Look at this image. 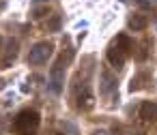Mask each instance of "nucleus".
<instances>
[{
  "instance_id": "14",
  "label": "nucleus",
  "mask_w": 157,
  "mask_h": 135,
  "mask_svg": "<svg viewBox=\"0 0 157 135\" xmlns=\"http://www.w3.org/2000/svg\"><path fill=\"white\" fill-rule=\"evenodd\" d=\"M2 88H5V82H2V79H0V90H2Z\"/></svg>"
},
{
  "instance_id": "7",
  "label": "nucleus",
  "mask_w": 157,
  "mask_h": 135,
  "mask_svg": "<svg viewBox=\"0 0 157 135\" xmlns=\"http://www.w3.org/2000/svg\"><path fill=\"white\" fill-rule=\"evenodd\" d=\"M127 24H129V28H131V30H136V32H138V30H144V28L148 26V20H146V15H142V13H133V15L129 17V22H127Z\"/></svg>"
},
{
  "instance_id": "8",
  "label": "nucleus",
  "mask_w": 157,
  "mask_h": 135,
  "mask_svg": "<svg viewBox=\"0 0 157 135\" xmlns=\"http://www.w3.org/2000/svg\"><path fill=\"white\" fill-rule=\"evenodd\" d=\"M17 49H20V43L17 39H7V47H5V64H9L15 56H17Z\"/></svg>"
},
{
  "instance_id": "10",
  "label": "nucleus",
  "mask_w": 157,
  "mask_h": 135,
  "mask_svg": "<svg viewBox=\"0 0 157 135\" xmlns=\"http://www.w3.org/2000/svg\"><path fill=\"white\" fill-rule=\"evenodd\" d=\"M116 135H138V131L131 126H121V129H116Z\"/></svg>"
},
{
  "instance_id": "4",
  "label": "nucleus",
  "mask_w": 157,
  "mask_h": 135,
  "mask_svg": "<svg viewBox=\"0 0 157 135\" xmlns=\"http://www.w3.org/2000/svg\"><path fill=\"white\" fill-rule=\"evenodd\" d=\"M48 84H50V90L54 94H60L63 92V86H65V62L63 60H56V64L52 67Z\"/></svg>"
},
{
  "instance_id": "13",
  "label": "nucleus",
  "mask_w": 157,
  "mask_h": 135,
  "mask_svg": "<svg viewBox=\"0 0 157 135\" xmlns=\"http://www.w3.org/2000/svg\"><path fill=\"white\" fill-rule=\"evenodd\" d=\"M95 135H108V133H105V131H97Z\"/></svg>"
},
{
  "instance_id": "3",
  "label": "nucleus",
  "mask_w": 157,
  "mask_h": 135,
  "mask_svg": "<svg viewBox=\"0 0 157 135\" xmlns=\"http://www.w3.org/2000/svg\"><path fill=\"white\" fill-rule=\"evenodd\" d=\"M52 52H54V45H52V43L39 41V43L33 45V49H30V54H28V62L35 64V67H37V64H45V62L50 60Z\"/></svg>"
},
{
  "instance_id": "1",
  "label": "nucleus",
  "mask_w": 157,
  "mask_h": 135,
  "mask_svg": "<svg viewBox=\"0 0 157 135\" xmlns=\"http://www.w3.org/2000/svg\"><path fill=\"white\" fill-rule=\"evenodd\" d=\"M13 126H15V131L20 135H33L39 129V114L35 109H24V111L17 114Z\"/></svg>"
},
{
  "instance_id": "2",
  "label": "nucleus",
  "mask_w": 157,
  "mask_h": 135,
  "mask_svg": "<svg viewBox=\"0 0 157 135\" xmlns=\"http://www.w3.org/2000/svg\"><path fill=\"white\" fill-rule=\"evenodd\" d=\"M129 49H131L129 39H127V37H118L116 43L108 49V60H110V64L116 67V69H121V67L125 64V56H127Z\"/></svg>"
},
{
  "instance_id": "6",
  "label": "nucleus",
  "mask_w": 157,
  "mask_h": 135,
  "mask_svg": "<svg viewBox=\"0 0 157 135\" xmlns=\"http://www.w3.org/2000/svg\"><path fill=\"white\" fill-rule=\"evenodd\" d=\"M140 118L142 120H157V103L144 101L142 107H140Z\"/></svg>"
},
{
  "instance_id": "16",
  "label": "nucleus",
  "mask_w": 157,
  "mask_h": 135,
  "mask_svg": "<svg viewBox=\"0 0 157 135\" xmlns=\"http://www.w3.org/2000/svg\"><path fill=\"white\" fill-rule=\"evenodd\" d=\"M121 2H125V0H121Z\"/></svg>"
},
{
  "instance_id": "9",
  "label": "nucleus",
  "mask_w": 157,
  "mask_h": 135,
  "mask_svg": "<svg viewBox=\"0 0 157 135\" xmlns=\"http://www.w3.org/2000/svg\"><path fill=\"white\" fill-rule=\"evenodd\" d=\"M48 30L50 32H58L60 30V15H52V20L48 22Z\"/></svg>"
},
{
  "instance_id": "11",
  "label": "nucleus",
  "mask_w": 157,
  "mask_h": 135,
  "mask_svg": "<svg viewBox=\"0 0 157 135\" xmlns=\"http://www.w3.org/2000/svg\"><path fill=\"white\" fill-rule=\"evenodd\" d=\"M136 2H138L142 9H151V7H155V0H136Z\"/></svg>"
},
{
  "instance_id": "5",
  "label": "nucleus",
  "mask_w": 157,
  "mask_h": 135,
  "mask_svg": "<svg viewBox=\"0 0 157 135\" xmlns=\"http://www.w3.org/2000/svg\"><path fill=\"white\" fill-rule=\"evenodd\" d=\"M99 92L103 97L116 92V77L110 73V71H101V77H99Z\"/></svg>"
},
{
  "instance_id": "12",
  "label": "nucleus",
  "mask_w": 157,
  "mask_h": 135,
  "mask_svg": "<svg viewBox=\"0 0 157 135\" xmlns=\"http://www.w3.org/2000/svg\"><path fill=\"white\" fill-rule=\"evenodd\" d=\"M45 11H48V9H37V11H35V20L43 17V13H45Z\"/></svg>"
},
{
  "instance_id": "15",
  "label": "nucleus",
  "mask_w": 157,
  "mask_h": 135,
  "mask_svg": "<svg viewBox=\"0 0 157 135\" xmlns=\"http://www.w3.org/2000/svg\"><path fill=\"white\" fill-rule=\"evenodd\" d=\"M0 49H2V37H0Z\"/></svg>"
}]
</instances>
